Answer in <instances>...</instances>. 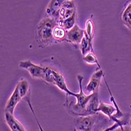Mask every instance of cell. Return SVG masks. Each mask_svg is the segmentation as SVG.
<instances>
[{
    "label": "cell",
    "instance_id": "cell-1",
    "mask_svg": "<svg viewBox=\"0 0 131 131\" xmlns=\"http://www.w3.org/2000/svg\"><path fill=\"white\" fill-rule=\"evenodd\" d=\"M57 25L58 23L55 20L47 17L39 21L35 30V40L39 47L46 48L55 42L53 32Z\"/></svg>",
    "mask_w": 131,
    "mask_h": 131
},
{
    "label": "cell",
    "instance_id": "cell-2",
    "mask_svg": "<svg viewBox=\"0 0 131 131\" xmlns=\"http://www.w3.org/2000/svg\"><path fill=\"white\" fill-rule=\"evenodd\" d=\"M106 118L99 112L93 115L88 116H79L75 120V130L79 131H92L95 126H100L102 120Z\"/></svg>",
    "mask_w": 131,
    "mask_h": 131
},
{
    "label": "cell",
    "instance_id": "cell-3",
    "mask_svg": "<svg viewBox=\"0 0 131 131\" xmlns=\"http://www.w3.org/2000/svg\"><path fill=\"white\" fill-rule=\"evenodd\" d=\"M77 79L79 83V90H79V93L74 94V97L76 98V104H73L72 108H71V113H72L78 116H81L83 114V112H85V110L86 108V106L93 96V93H91L90 95H86L84 93H83L82 85V82L83 81L82 75H77Z\"/></svg>",
    "mask_w": 131,
    "mask_h": 131
},
{
    "label": "cell",
    "instance_id": "cell-4",
    "mask_svg": "<svg viewBox=\"0 0 131 131\" xmlns=\"http://www.w3.org/2000/svg\"><path fill=\"white\" fill-rule=\"evenodd\" d=\"M18 86V89H19V92H20V95L22 98V100L25 101L29 106V108L31 111V112L33 113L34 116H35V120H36V123L40 129V131H43L42 129V127L41 126V124L39 123V122L38 121V118L35 115V113L34 112V109H33V107L31 105V90H30V86H29V82L25 79H20V81L17 83Z\"/></svg>",
    "mask_w": 131,
    "mask_h": 131
},
{
    "label": "cell",
    "instance_id": "cell-5",
    "mask_svg": "<svg viewBox=\"0 0 131 131\" xmlns=\"http://www.w3.org/2000/svg\"><path fill=\"white\" fill-rule=\"evenodd\" d=\"M85 30L81 29L77 25H75L72 28L67 31L66 35V42L71 43L73 46H79L84 37Z\"/></svg>",
    "mask_w": 131,
    "mask_h": 131
},
{
    "label": "cell",
    "instance_id": "cell-6",
    "mask_svg": "<svg viewBox=\"0 0 131 131\" xmlns=\"http://www.w3.org/2000/svg\"><path fill=\"white\" fill-rule=\"evenodd\" d=\"M19 67L23 69H26L29 71L30 75L33 78H42L44 66L43 65H37L33 64L30 60H26L20 61L19 64Z\"/></svg>",
    "mask_w": 131,
    "mask_h": 131
},
{
    "label": "cell",
    "instance_id": "cell-7",
    "mask_svg": "<svg viewBox=\"0 0 131 131\" xmlns=\"http://www.w3.org/2000/svg\"><path fill=\"white\" fill-rule=\"evenodd\" d=\"M64 2V0H52L50 1L47 8L46 9V17L52 18L58 22L60 10Z\"/></svg>",
    "mask_w": 131,
    "mask_h": 131
},
{
    "label": "cell",
    "instance_id": "cell-8",
    "mask_svg": "<svg viewBox=\"0 0 131 131\" xmlns=\"http://www.w3.org/2000/svg\"><path fill=\"white\" fill-rule=\"evenodd\" d=\"M75 14H76V8H75V2L73 0H65L60 10V16H59L58 22L63 21L71 17Z\"/></svg>",
    "mask_w": 131,
    "mask_h": 131
},
{
    "label": "cell",
    "instance_id": "cell-9",
    "mask_svg": "<svg viewBox=\"0 0 131 131\" xmlns=\"http://www.w3.org/2000/svg\"><path fill=\"white\" fill-rule=\"evenodd\" d=\"M104 76V72H103L102 69H99L98 71H96V72H94L92 75L91 79H90V82H88V84L85 87L86 91H88L90 93L98 92L101 78Z\"/></svg>",
    "mask_w": 131,
    "mask_h": 131
},
{
    "label": "cell",
    "instance_id": "cell-10",
    "mask_svg": "<svg viewBox=\"0 0 131 131\" xmlns=\"http://www.w3.org/2000/svg\"><path fill=\"white\" fill-rule=\"evenodd\" d=\"M21 100H22V98H21L20 95V92H19L18 86H16L15 90H14L13 93L11 94L10 97L7 101L5 109H4V112H9V113L14 115V109L16 108L17 104Z\"/></svg>",
    "mask_w": 131,
    "mask_h": 131
},
{
    "label": "cell",
    "instance_id": "cell-11",
    "mask_svg": "<svg viewBox=\"0 0 131 131\" xmlns=\"http://www.w3.org/2000/svg\"><path fill=\"white\" fill-rule=\"evenodd\" d=\"M99 97H98V92L93 93V96L89 101L85 112L81 116H88V115H93L97 113V108L99 107Z\"/></svg>",
    "mask_w": 131,
    "mask_h": 131
},
{
    "label": "cell",
    "instance_id": "cell-12",
    "mask_svg": "<svg viewBox=\"0 0 131 131\" xmlns=\"http://www.w3.org/2000/svg\"><path fill=\"white\" fill-rule=\"evenodd\" d=\"M53 73L54 75V85L57 86L62 91L65 92L66 96H74L75 93L71 92V90H68V88L66 85V82H65L64 76L60 72H58V71H54V70H53Z\"/></svg>",
    "mask_w": 131,
    "mask_h": 131
},
{
    "label": "cell",
    "instance_id": "cell-13",
    "mask_svg": "<svg viewBox=\"0 0 131 131\" xmlns=\"http://www.w3.org/2000/svg\"><path fill=\"white\" fill-rule=\"evenodd\" d=\"M4 118L11 131H26L23 125L17 119L13 114L9 112H4Z\"/></svg>",
    "mask_w": 131,
    "mask_h": 131
},
{
    "label": "cell",
    "instance_id": "cell-14",
    "mask_svg": "<svg viewBox=\"0 0 131 131\" xmlns=\"http://www.w3.org/2000/svg\"><path fill=\"white\" fill-rule=\"evenodd\" d=\"M120 19L123 25H124L131 31V1L127 2L123 11L121 12Z\"/></svg>",
    "mask_w": 131,
    "mask_h": 131
},
{
    "label": "cell",
    "instance_id": "cell-15",
    "mask_svg": "<svg viewBox=\"0 0 131 131\" xmlns=\"http://www.w3.org/2000/svg\"><path fill=\"white\" fill-rule=\"evenodd\" d=\"M79 49H80L81 53H82L83 57L86 56V54H88L90 52L94 53L93 49V47L91 46L90 42L89 37H88V35H86V32H84V37H83V39H82V40L79 45Z\"/></svg>",
    "mask_w": 131,
    "mask_h": 131
},
{
    "label": "cell",
    "instance_id": "cell-16",
    "mask_svg": "<svg viewBox=\"0 0 131 131\" xmlns=\"http://www.w3.org/2000/svg\"><path fill=\"white\" fill-rule=\"evenodd\" d=\"M67 31L65 29H64L62 27L59 26L58 25L54 28L53 35V39L55 40V42H62L66 40V35Z\"/></svg>",
    "mask_w": 131,
    "mask_h": 131
},
{
    "label": "cell",
    "instance_id": "cell-17",
    "mask_svg": "<svg viewBox=\"0 0 131 131\" xmlns=\"http://www.w3.org/2000/svg\"><path fill=\"white\" fill-rule=\"evenodd\" d=\"M75 19H76V14H75L71 17H69L63 21L58 22V25L62 27L66 31H69L70 29H71L75 25Z\"/></svg>",
    "mask_w": 131,
    "mask_h": 131
},
{
    "label": "cell",
    "instance_id": "cell-18",
    "mask_svg": "<svg viewBox=\"0 0 131 131\" xmlns=\"http://www.w3.org/2000/svg\"><path fill=\"white\" fill-rule=\"evenodd\" d=\"M85 32L86 33V35H88L89 39H90V42L91 46L93 47V25L92 22V19L89 18L86 22V28L84 29Z\"/></svg>",
    "mask_w": 131,
    "mask_h": 131
},
{
    "label": "cell",
    "instance_id": "cell-19",
    "mask_svg": "<svg viewBox=\"0 0 131 131\" xmlns=\"http://www.w3.org/2000/svg\"><path fill=\"white\" fill-rule=\"evenodd\" d=\"M83 61H84L86 63L89 64H97L99 68V69H102L101 68V65L99 64V62L97 61V57L95 56L94 53H89L88 54H86V56L83 57Z\"/></svg>",
    "mask_w": 131,
    "mask_h": 131
},
{
    "label": "cell",
    "instance_id": "cell-20",
    "mask_svg": "<svg viewBox=\"0 0 131 131\" xmlns=\"http://www.w3.org/2000/svg\"><path fill=\"white\" fill-rule=\"evenodd\" d=\"M118 126H121L120 124H118V123H115L112 126H109V127H108V128H106V129H103V130H101V131H112V130H114L115 129L118 128Z\"/></svg>",
    "mask_w": 131,
    "mask_h": 131
},
{
    "label": "cell",
    "instance_id": "cell-21",
    "mask_svg": "<svg viewBox=\"0 0 131 131\" xmlns=\"http://www.w3.org/2000/svg\"><path fill=\"white\" fill-rule=\"evenodd\" d=\"M112 131H123V130H122V127H121V126H118V128L112 130Z\"/></svg>",
    "mask_w": 131,
    "mask_h": 131
},
{
    "label": "cell",
    "instance_id": "cell-22",
    "mask_svg": "<svg viewBox=\"0 0 131 131\" xmlns=\"http://www.w3.org/2000/svg\"><path fill=\"white\" fill-rule=\"evenodd\" d=\"M129 126L131 127V117H130V118L129 119Z\"/></svg>",
    "mask_w": 131,
    "mask_h": 131
},
{
    "label": "cell",
    "instance_id": "cell-23",
    "mask_svg": "<svg viewBox=\"0 0 131 131\" xmlns=\"http://www.w3.org/2000/svg\"><path fill=\"white\" fill-rule=\"evenodd\" d=\"M75 131H79V130H75Z\"/></svg>",
    "mask_w": 131,
    "mask_h": 131
}]
</instances>
